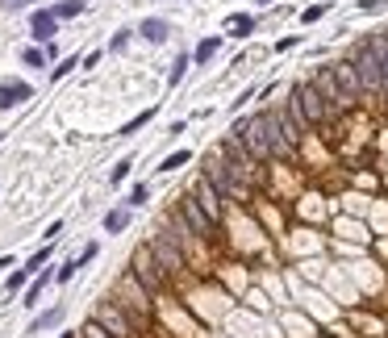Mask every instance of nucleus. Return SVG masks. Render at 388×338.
<instances>
[{"label": "nucleus", "mask_w": 388, "mask_h": 338, "mask_svg": "<svg viewBox=\"0 0 388 338\" xmlns=\"http://www.w3.org/2000/svg\"><path fill=\"white\" fill-rule=\"evenodd\" d=\"M188 159H192V150H172L167 159H159V171H163V176H172V171H180Z\"/></svg>", "instance_id": "obj_27"}, {"label": "nucleus", "mask_w": 388, "mask_h": 338, "mask_svg": "<svg viewBox=\"0 0 388 338\" xmlns=\"http://www.w3.org/2000/svg\"><path fill=\"white\" fill-rule=\"evenodd\" d=\"M151 121H155V109H142V113H138L134 121H126V126H122V138L138 134V130H142V126H151Z\"/></svg>", "instance_id": "obj_31"}, {"label": "nucleus", "mask_w": 388, "mask_h": 338, "mask_svg": "<svg viewBox=\"0 0 388 338\" xmlns=\"http://www.w3.org/2000/svg\"><path fill=\"white\" fill-rule=\"evenodd\" d=\"M126 272H129V276H134V280H138L146 292H151V296H163V292H167V284H172V280H167V272L155 263V255H151V246H146V242L129 251Z\"/></svg>", "instance_id": "obj_4"}, {"label": "nucleus", "mask_w": 388, "mask_h": 338, "mask_svg": "<svg viewBox=\"0 0 388 338\" xmlns=\"http://www.w3.org/2000/svg\"><path fill=\"white\" fill-rule=\"evenodd\" d=\"M63 234H67V230H63V222H50V226H46V234H42V239H46V242H59Z\"/></svg>", "instance_id": "obj_38"}, {"label": "nucleus", "mask_w": 388, "mask_h": 338, "mask_svg": "<svg viewBox=\"0 0 388 338\" xmlns=\"http://www.w3.org/2000/svg\"><path fill=\"white\" fill-rule=\"evenodd\" d=\"M330 71H334L343 97L351 100V104H359V100H363V84H359V76H355V63H351V59H339V63H330Z\"/></svg>", "instance_id": "obj_13"}, {"label": "nucleus", "mask_w": 388, "mask_h": 338, "mask_svg": "<svg viewBox=\"0 0 388 338\" xmlns=\"http://www.w3.org/2000/svg\"><path fill=\"white\" fill-rule=\"evenodd\" d=\"M175 217H180V222H184V226H188V230H192V239H213V222H209V213H205V209H201V205H196V200H192V196L184 193L180 196V200H175V209H172Z\"/></svg>", "instance_id": "obj_9"}, {"label": "nucleus", "mask_w": 388, "mask_h": 338, "mask_svg": "<svg viewBox=\"0 0 388 338\" xmlns=\"http://www.w3.org/2000/svg\"><path fill=\"white\" fill-rule=\"evenodd\" d=\"M13 267H17V259L13 255H0V272H13Z\"/></svg>", "instance_id": "obj_42"}, {"label": "nucleus", "mask_w": 388, "mask_h": 338, "mask_svg": "<svg viewBox=\"0 0 388 338\" xmlns=\"http://www.w3.org/2000/svg\"><path fill=\"white\" fill-rule=\"evenodd\" d=\"M50 284H54V267H42V272H38V276L21 289V305H25V309H38V301L46 296V289H50Z\"/></svg>", "instance_id": "obj_16"}, {"label": "nucleus", "mask_w": 388, "mask_h": 338, "mask_svg": "<svg viewBox=\"0 0 388 338\" xmlns=\"http://www.w3.org/2000/svg\"><path fill=\"white\" fill-rule=\"evenodd\" d=\"M146 200H151V188H146V184H142V180H138V184H134V188H129V209H138V205H146Z\"/></svg>", "instance_id": "obj_33"}, {"label": "nucleus", "mask_w": 388, "mask_h": 338, "mask_svg": "<svg viewBox=\"0 0 388 338\" xmlns=\"http://www.w3.org/2000/svg\"><path fill=\"white\" fill-rule=\"evenodd\" d=\"M380 67H384V88H380V97L388 100V50H384V54H380Z\"/></svg>", "instance_id": "obj_41"}, {"label": "nucleus", "mask_w": 388, "mask_h": 338, "mask_svg": "<svg viewBox=\"0 0 388 338\" xmlns=\"http://www.w3.org/2000/svg\"><path fill=\"white\" fill-rule=\"evenodd\" d=\"M0 143H4V134H0Z\"/></svg>", "instance_id": "obj_45"}, {"label": "nucleus", "mask_w": 388, "mask_h": 338, "mask_svg": "<svg viewBox=\"0 0 388 338\" xmlns=\"http://www.w3.org/2000/svg\"><path fill=\"white\" fill-rule=\"evenodd\" d=\"M50 259H54V242H42V246H38V251L25 259V272H30V276H38V272H42Z\"/></svg>", "instance_id": "obj_24"}, {"label": "nucleus", "mask_w": 388, "mask_h": 338, "mask_svg": "<svg viewBox=\"0 0 388 338\" xmlns=\"http://www.w3.org/2000/svg\"><path fill=\"white\" fill-rule=\"evenodd\" d=\"M92 322H100V326H105L113 338H138V334H146V326H138L126 309L113 301V296L96 301V309H92Z\"/></svg>", "instance_id": "obj_6"}, {"label": "nucleus", "mask_w": 388, "mask_h": 338, "mask_svg": "<svg viewBox=\"0 0 388 338\" xmlns=\"http://www.w3.org/2000/svg\"><path fill=\"white\" fill-rule=\"evenodd\" d=\"M25 100H34V84H25V80H4L0 84V113H8Z\"/></svg>", "instance_id": "obj_15"}, {"label": "nucleus", "mask_w": 388, "mask_h": 338, "mask_svg": "<svg viewBox=\"0 0 388 338\" xmlns=\"http://www.w3.org/2000/svg\"><path fill=\"white\" fill-rule=\"evenodd\" d=\"M255 4H259V8H267V4H271V0H255Z\"/></svg>", "instance_id": "obj_44"}, {"label": "nucleus", "mask_w": 388, "mask_h": 338, "mask_svg": "<svg viewBox=\"0 0 388 338\" xmlns=\"http://www.w3.org/2000/svg\"><path fill=\"white\" fill-rule=\"evenodd\" d=\"M113 301L126 309L138 326H151V318H155V296L142 289L129 272H122V276H117V284H113Z\"/></svg>", "instance_id": "obj_2"}, {"label": "nucleus", "mask_w": 388, "mask_h": 338, "mask_svg": "<svg viewBox=\"0 0 388 338\" xmlns=\"http://www.w3.org/2000/svg\"><path fill=\"white\" fill-rule=\"evenodd\" d=\"M80 338H113V334H109L100 322H92V318H88L84 326H80Z\"/></svg>", "instance_id": "obj_34"}, {"label": "nucleus", "mask_w": 388, "mask_h": 338, "mask_svg": "<svg viewBox=\"0 0 388 338\" xmlns=\"http://www.w3.org/2000/svg\"><path fill=\"white\" fill-rule=\"evenodd\" d=\"M80 71V54H67V59H59V63H50V80L54 84H63L67 76H76Z\"/></svg>", "instance_id": "obj_23"}, {"label": "nucleus", "mask_w": 388, "mask_h": 338, "mask_svg": "<svg viewBox=\"0 0 388 338\" xmlns=\"http://www.w3.org/2000/svg\"><path fill=\"white\" fill-rule=\"evenodd\" d=\"M63 322V305H50V309H42L38 318H30V326H25V334L34 338V334H42V330H54Z\"/></svg>", "instance_id": "obj_17"}, {"label": "nucleus", "mask_w": 388, "mask_h": 338, "mask_svg": "<svg viewBox=\"0 0 388 338\" xmlns=\"http://www.w3.org/2000/svg\"><path fill=\"white\" fill-rule=\"evenodd\" d=\"M188 196H192V200H196V205L209 213V222H213V226L221 222V217H225V200H221V193H217L213 184L205 180V176H196V180L188 184Z\"/></svg>", "instance_id": "obj_11"}, {"label": "nucleus", "mask_w": 388, "mask_h": 338, "mask_svg": "<svg viewBox=\"0 0 388 338\" xmlns=\"http://www.w3.org/2000/svg\"><path fill=\"white\" fill-rule=\"evenodd\" d=\"M129 230V205H117L105 213V234H126Z\"/></svg>", "instance_id": "obj_22"}, {"label": "nucleus", "mask_w": 388, "mask_h": 338, "mask_svg": "<svg viewBox=\"0 0 388 338\" xmlns=\"http://www.w3.org/2000/svg\"><path fill=\"white\" fill-rule=\"evenodd\" d=\"M351 63H355V76L363 84V97H380L384 88V67H380V54L368 47V42H355L351 50Z\"/></svg>", "instance_id": "obj_7"}, {"label": "nucleus", "mask_w": 388, "mask_h": 338, "mask_svg": "<svg viewBox=\"0 0 388 338\" xmlns=\"http://www.w3.org/2000/svg\"><path fill=\"white\" fill-rule=\"evenodd\" d=\"M30 280H34V276H30L25 267H17V272H8V280H4V292H8V296H17V292L30 284Z\"/></svg>", "instance_id": "obj_29"}, {"label": "nucleus", "mask_w": 388, "mask_h": 338, "mask_svg": "<svg viewBox=\"0 0 388 338\" xmlns=\"http://www.w3.org/2000/svg\"><path fill=\"white\" fill-rule=\"evenodd\" d=\"M76 272H80V263H76V259H63V263L54 267V284H59V289H63V284H71V280H76Z\"/></svg>", "instance_id": "obj_30"}, {"label": "nucleus", "mask_w": 388, "mask_h": 338, "mask_svg": "<svg viewBox=\"0 0 388 338\" xmlns=\"http://www.w3.org/2000/svg\"><path fill=\"white\" fill-rule=\"evenodd\" d=\"M388 0H359V13H384Z\"/></svg>", "instance_id": "obj_37"}, {"label": "nucleus", "mask_w": 388, "mask_h": 338, "mask_svg": "<svg viewBox=\"0 0 388 338\" xmlns=\"http://www.w3.org/2000/svg\"><path fill=\"white\" fill-rule=\"evenodd\" d=\"M146 246H151V255H155V263L167 272V280H175V276H184L188 272V255H184V246L175 242V234L159 222L155 226V234L146 239Z\"/></svg>", "instance_id": "obj_3"}, {"label": "nucleus", "mask_w": 388, "mask_h": 338, "mask_svg": "<svg viewBox=\"0 0 388 338\" xmlns=\"http://www.w3.org/2000/svg\"><path fill=\"white\" fill-rule=\"evenodd\" d=\"M184 130H188V121H172V126H167V138H180Z\"/></svg>", "instance_id": "obj_40"}, {"label": "nucleus", "mask_w": 388, "mask_h": 338, "mask_svg": "<svg viewBox=\"0 0 388 338\" xmlns=\"http://www.w3.org/2000/svg\"><path fill=\"white\" fill-rule=\"evenodd\" d=\"M21 63H25L30 71H42V67H50L54 59L46 54V47H38V42H25V47H21Z\"/></svg>", "instance_id": "obj_20"}, {"label": "nucleus", "mask_w": 388, "mask_h": 338, "mask_svg": "<svg viewBox=\"0 0 388 338\" xmlns=\"http://www.w3.org/2000/svg\"><path fill=\"white\" fill-rule=\"evenodd\" d=\"M134 34H138L142 42H151V47H163V42L172 38V21H167V17H142V21L134 25Z\"/></svg>", "instance_id": "obj_14"}, {"label": "nucleus", "mask_w": 388, "mask_h": 338, "mask_svg": "<svg viewBox=\"0 0 388 338\" xmlns=\"http://www.w3.org/2000/svg\"><path fill=\"white\" fill-rule=\"evenodd\" d=\"M96 255H100V242H88L84 251H80V255H76V263H80V267H84V263H92V259H96Z\"/></svg>", "instance_id": "obj_36"}, {"label": "nucleus", "mask_w": 388, "mask_h": 338, "mask_svg": "<svg viewBox=\"0 0 388 338\" xmlns=\"http://www.w3.org/2000/svg\"><path fill=\"white\" fill-rule=\"evenodd\" d=\"M59 34H63V21H59L50 8H30V42H38V47H50Z\"/></svg>", "instance_id": "obj_12"}, {"label": "nucleus", "mask_w": 388, "mask_h": 338, "mask_svg": "<svg viewBox=\"0 0 388 338\" xmlns=\"http://www.w3.org/2000/svg\"><path fill=\"white\" fill-rule=\"evenodd\" d=\"M293 104L301 109V117H305V126H309V130H313V126H326V121L334 117V113H330V104L322 100V92H317L309 80H301V84L293 88Z\"/></svg>", "instance_id": "obj_8"}, {"label": "nucleus", "mask_w": 388, "mask_h": 338, "mask_svg": "<svg viewBox=\"0 0 388 338\" xmlns=\"http://www.w3.org/2000/svg\"><path fill=\"white\" fill-rule=\"evenodd\" d=\"M201 176H205V180L213 184L217 193H221V200H247V196H251V193H247V184L238 180V171L230 167V159H225L221 150H213V155L205 159Z\"/></svg>", "instance_id": "obj_5"}, {"label": "nucleus", "mask_w": 388, "mask_h": 338, "mask_svg": "<svg viewBox=\"0 0 388 338\" xmlns=\"http://www.w3.org/2000/svg\"><path fill=\"white\" fill-rule=\"evenodd\" d=\"M326 8H330V0H322V4H309V8H301V25H313V21H322V17H326Z\"/></svg>", "instance_id": "obj_32"}, {"label": "nucleus", "mask_w": 388, "mask_h": 338, "mask_svg": "<svg viewBox=\"0 0 388 338\" xmlns=\"http://www.w3.org/2000/svg\"><path fill=\"white\" fill-rule=\"evenodd\" d=\"M225 34L230 38H251L255 34V17L251 13H230L225 17Z\"/></svg>", "instance_id": "obj_19"}, {"label": "nucleus", "mask_w": 388, "mask_h": 338, "mask_svg": "<svg viewBox=\"0 0 388 338\" xmlns=\"http://www.w3.org/2000/svg\"><path fill=\"white\" fill-rule=\"evenodd\" d=\"M234 134L242 138L247 155H251L255 163H271V159L293 163V159H297V146L284 143V134H280V126H276V113H271V109H263V113L247 117V121H234Z\"/></svg>", "instance_id": "obj_1"}, {"label": "nucleus", "mask_w": 388, "mask_h": 338, "mask_svg": "<svg viewBox=\"0 0 388 338\" xmlns=\"http://www.w3.org/2000/svg\"><path fill=\"white\" fill-rule=\"evenodd\" d=\"M59 338H80V330H59Z\"/></svg>", "instance_id": "obj_43"}, {"label": "nucleus", "mask_w": 388, "mask_h": 338, "mask_svg": "<svg viewBox=\"0 0 388 338\" xmlns=\"http://www.w3.org/2000/svg\"><path fill=\"white\" fill-rule=\"evenodd\" d=\"M100 63H105V50H100V47L88 50V54H80V67H88V71H96Z\"/></svg>", "instance_id": "obj_35"}, {"label": "nucleus", "mask_w": 388, "mask_h": 338, "mask_svg": "<svg viewBox=\"0 0 388 338\" xmlns=\"http://www.w3.org/2000/svg\"><path fill=\"white\" fill-rule=\"evenodd\" d=\"M297 42H301V34H288V38H280V42H276V50H293Z\"/></svg>", "instance_id": "obj_39"}, {"label": "nucleus", "mask_w": 388, "mask_h": 338, "mask_svg": "<svg viewBox=\"0 0 388 338\" xmlns=\"http://www.w3.org/2000/svg\"><path fill=\"white\" fill-rule=\"evenodd\" d=\"M50 13H54L59 21H76V17H84L88 13V0H54Z\"/></svg>", "instance_id": "obj_21"}, {"label": "nucleus", "mask_w": 388, "mask_h": 338, "mask_svg": "<svg viewBox=\"0 0 388 338\" xmlns=\"http://www.w3.org/2000/svg\"><path fill=\"white\" fill-rule=\"evenodd\" d=\"M217 50H221V34L201 38V42H196V50H192V63H196V67H209V63L217 59Z\"/></svg>", "instance_id": "obj_18"}, {"label": "nucleus", "mask_w": 388, "mask_h": 338, "mask_svg": "<svg viewBox=\"0 0 388 338\" xmlns=\"http://www.w3.org/2000/svg\"><path fill=\"white\" fill-rule=\"evenodd\" d=\"M129 42H134V25H117L105 50H109V54H126V50H129Z\"/></svg>", "instance_id": "obj_25"}, {"label": "nucleus", "mask_w": 388, "mask_h": 338, "mask_svg": "<svg viewBox=\"0 0 388 338\" xmlns=\"http://www.w3.org/2000/svg\"><path fill=\"white\" fill-rule=\"evenodd\" d=\"M129 171H134V155H126V159H117L113 167H109V184H126Z\"/></svg>", "instance_id": "obj_28"}, {"label": "nucleus", "mask_w": 388, "mask_h": 338, "mask_svg": "<svg viewBox=\"0 0 388 338\" xmlns=\"http://www.w3.org/2000/svg\"><path fill=\"white\" fill-rule=\"evenodd\" d=\"M309 84L322 92V100L330 104V113H343V109H351V100L343 97V88H339V80H334V71H330V63H326V67H317V71L309 76Z\"/></svg>", "instance_id": "obj_10"}, {"label": "nucleus", "mask_w": 388, "mask_h": 338, "mask_svg": "<svg viewBox=\"0 0 388 338\" xmlns=\"http://www.w3.org/2000/svg\"><path fill=\"white\" fill-rule=\"evenodd\" d=\"M188 67H192V54H175V63L167 67V88H180V84H184Z\"/></svg>", "instance_id": "obj_26"}]
</instances>
